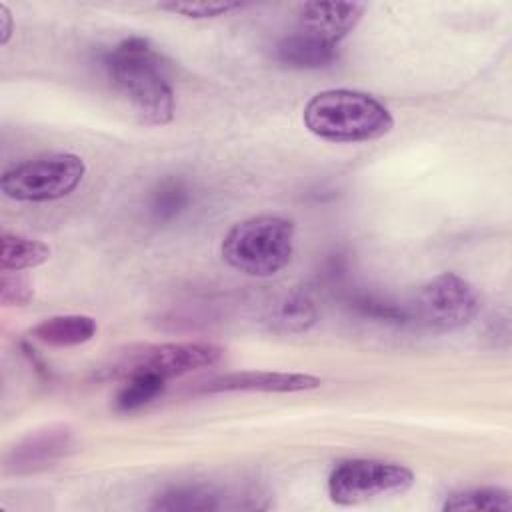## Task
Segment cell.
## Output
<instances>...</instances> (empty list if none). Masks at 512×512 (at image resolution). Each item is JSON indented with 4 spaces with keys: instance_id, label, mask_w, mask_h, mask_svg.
Masks as SVG:
<instances>
[{
    "instance_id": "obj_6",
    "label": "cell",
    "mask_w": 512,
    "mask_h": 512,
    "mask_svg": "<svg viewBox=\"0 0 512 512\" xmlns=\"http://www.w3.org/2000/svg\"><path fill=\"white\" fill-rule=\"evenodd\" d=\"M414 484V472L382 460H346L328 476V496L334 504L354 506L380 496L402 494Z\"/></svg>"
},
{
    "instance_id": "obj_3",
    "label": "cell",
    "mask_w": 512,
    "mask_h": 512,
    "mask_svg": "<svg viewBox=\"0 0 512 512\" xmlns=\"http://www.w3.org/2000/svg\"><path fill=\"white\" fill-rule=\"evenodd\" d=\"M220 252L238 272L256 278L274 276L292 258L294 222L272 214L246 218L226 232Z\"/></svg>"
},
{
    "instance_id": "obj_12",
    "label": "cell",
    "mask_w": 512,
    "mask_h": 512,
    "mask_svg": "<svg viewBox=\"0 0 512 512\" xmlns=\"http://www.w3.org/2000/svg\"><path fill=\"white\" fill-rule=\"evenodd\" d=\"M98 324L92 316L86 314H60V316H50L38 322L32 330L30 336L46 346L54 348H70L84 344L96 336Z\"/></svg>"
},
{
    "instance_id": "obj_20",
    "label": "cell",
    "mask_w": 512,
    "mask_h": 512,
    "mask_svg": "<svg viewBox=\"0 0 512 512\" xmlns=\"http://www.w3.org/2000/svg\"><path fill=\"white\" fill-rule=\"evenodd\" d=\"M34 296L32 282L20 272H2L0 298L4 306H22Z\"/></svg>"
},
{
    "instance_id": "obj_21",
    "label": "cell",
    "mask_w": 512,
    "mask_h": 512,
    "mask_svg": "<svg viewBox=\"0 0 512 512\" xmlns=\"http://www.w3.org/2000/svg\"><path fill=\"white\" fill-rule=\"evenodd\" d=\"M0 24H2V28H0V44L6 46L10 36H12V14H10L6 4H0Z\"/></svg>"
},
{
    "instance_id": "obj_7",
    "label": "cell",
    "mask_w": 512,
    "mask_h": 512,
    "mask_svg": "<svg viewBox=\"0 0 512 512\" xmlns=\"http://www.w3.org/2000/svg\"><path fill=\"white\" fill-rule=\"evenodd\" d=\"M224 350L212 342H166L130 350L122 356L114 370L122 376L150 372L162 378L182 376L186 372L206 368L222 358Z\"/></svg>"
},
{
    "instance_id": "obj_4",
    "label": "cell",
    "mask_w": 512,
    "mask_h": 512,
    "mask_svg": "<svg viewBox=\"0 0 512 512\" xmlns=\"http://www.w3.org/2000/svg\"><path fill=\"white\" fill-rule=\"evenodd\" d=\"M84 174L86 164L80 156L56 152L12 166L2 174L0 188L16 202H52L72 194Z\"/></svg>"
},
{
    "instance_id": "obj_19",
    "label": "cell",
    "mask_w": 512,
    "mask_h": 512,
    "mask_svg": "<svg viewBox=\"0 0 512 512\" xmlns=\"http://www.w3.org/2000/svg\"><path fill=\"white\" fill-rule=\"evenodd\" d=\"M160 10H168L172 14H180L186 18H216L224 16L232 10L240 8V2H170V4H160Z\"/></svg>"
},
{
    "instance_id": "obj_14",
    "label": "cell",
    "mask_w": 512,
    "mask_h": 512,
    "mask_svg": "<svg viewBox=\"0 0 512 512\" xmlns=\"http://www.w3.org/2000/svg\"><path fill=\"white\" fill-rule=\"evenodd\" d=\"M166 386V378L150 372H138L126 376L124 386L114 398V408L118 412H134L152 400H156Z\"/></svg>"
},
{
    "instance_id": "obj_17",
    "label": "cell",
    "mask_w": 512,
    "mask_h": 512,
    "mask_svg": "<svg viewBox=\"0 0 512 512\" xmlns=\"http://www.w3.org/2000/svg\"><path fill=\"white\" fill-rule=\"evenodd\" d=\"M270 322L282 332H306L316 322V308L306 294L296 292L274 308Z\"/></svg>"
},
{
    "instance_id": "obj_5",
    "label": "cell",
    "mask_w": 512,
    "mask_h": 512,
    "mask_svg": "<svg viewBox=\"0 0 512 512\" xmlns=\"http://www.w3.org/2000/svg\"><path fill=\"white\" fill-rule=\"evenodd\" d=\"M480 300L468 280L454 272H442L420 286L406 308L410 322L428 330L450 332L466 326L478 312Z\"/></svg>"
},
{
    "instance_id": "obj_8",
    "label": "cell",
    "mask_w": 512,
    "mask_h": 512,
    "mask_svg": "<svg viewBox=\"0 0 512 512\" xmlns=\"http://www.w3.org/2000/svg\"><path fill=\"white\" fill-rule=\"evenodd\" d=\"M322 384L318 376L302 372H272V370H242L206 380L200 392H306Z\"/></svg>"
},
{
    "instance_id": "obj_10",
    "label": "cell",
    "mask_w": 512,
    "mask_h": 512,
    "mask_svg": "<svg viewBox=\"0 0 512 512\" xmlns=\"http://www.w3.org/2000/svg\"><path fill=\"white\" fill-rule=\"evenodd\" d=\"M364 10L358 2H306L300 6L298 30L338 46L356 28Z\"/></svg>"
},
{
    "instance_id": "obj_15",
    "label": "cell",
    "mask_w": 512,
    "mask_h": 512,
    "mask_svg": "<svg viewBox=\"0 0 512 512\" xmlns=\"http://www.w3.org/2000/svg\"><path fill=\"white\" fill-rule=\"evenodd\" d=\"M222 506L220 496L204 486H178L158 494L152 502V510H218Z\"/></svg>"
},
{
    "instance_id": "obj_16",
    "label": "cell",
    "mask_w": 512,
    "mask_h": 512,
    "mask_svg": "<svg viewBox=\"0 0 512 512\" xmlns=\"http://www.w3.org/2000/svg\"><path fill=\"white\" fill-rule=\"evenodd\" d=\"M512 498L510 492L496 486L470 488L464 492L450 494L442 506V510L460 512V510H510Z\"/></svg>"
},
{
    "instance_id": "obj_2",
    "label": "cell",
    "mask_w": 512,
    "mask_h": 512,
    "mask_svg": "<svg viewBox=\"0 0 512 512\" xmlns=\"http://www.w3.org/2000/svg\"><path fill=\"white\" fill-rule=\"evenodd\" d=\"M310 134L328 142H368L394 128L392 112L372 94L332 88L314 94L302 112Z\"/></svg>"
},
{
    "instance_id": "obj_13",
    "label": "cell",
    "mask_w": 512,
    "mask_h": 512,
    "mask_svg": "<svg viewBox=\"0 0 512 512\" xmlns=\"http://www.w3.org/2000/svg\"><path fill=\"white\" fill-rule=\"evenodd\" d=\"M50 258V248L34 238H26L20 234H2V252H0V268L2 272H22L28 268H36Z\"/></svg>"
},
{
    "instance_id": "obj_18",
    "label": "cell",
    "mask_w": 512,
    "mask_h": 512,
    "mask_svg": "<svg viewBox=\"0 0 512 512\" xmlns=\"http://www.w3.org/2000/svg\"><path fill=\"white\" fill-rule=\"evenodd\" d=\"M188 204V190L180 180H164L152 194L150 214L158 222H168L176 218Z\"/></svg>"
},
{
    "instance_id": "obj_1",
    "label": "cell",
    "mask_w": 512,
    "mask_h": 512,
    "mask_svg": "<svg viewBox=\"0 0 512 512\" xmlns=\"http://www.w3.org/2000/svg\"><path fill=\"white\" fill-rule=\"evenodd\" d=\"M104 68L142 122L162 126L174 118V90L166 66L146 38L130 36L118 42L104 56Z\"/></svg>"
},
{
    "instance_id": "obj_11",
    "label": "cell",
    "mask_w": 512,
    "mask_h": 512,
    "mask_svg": "<svg viewBox=\"0 0 512 512\" xmlns=\"http://www.w3.org/2000/svg\"><path fill=\"white\" fill-rule=\"evenodd\" d=\"M274 58L286 68L318 70L336 62L338 52L336 46L296 28L278 40L274 46Z\"/></svg>"
},
{
    "instance_id": "obj_9",
    "label": "cell",
    "mask_w": 512,
    "mask_h": 512,
    "mask_svg": "<svg viewBox=\"0 0 512 512\" xmlns=\"http://www.w3.org/2000/svg\"><path fill=\"white\" fill-rule=\"evenodd\" d=\"M72 446L70 430L64 426H50L36 430L22 438L6 456V472L32 474L58 462Z\"/></svg>"
}]
</instances>
